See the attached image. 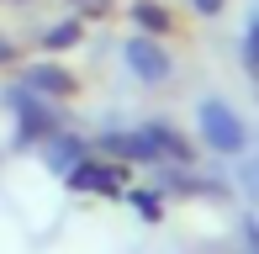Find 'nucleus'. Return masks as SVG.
<instances>
[{
    "label": "nucleus",
    "instance_id": "1",
    "mask_svg": "<svg viewBox=\"0 0 259 254\" xmlns=\"http://www.w3.org/2000/svg\"><path fill=\"white\" fill-rule=\"evenodd\" d=\"M201 138L206 148H217V154H243L249 148V127H243V117L228 106V101H201Z\"/></svg>",
    "mask_w": 259,
    "mask_h": 254
},
{
    "label": "nucleus",
    "instance_id": "2",
    "mask_svg": "<svg viewBox=\"0 0 259 254\" xmlns=\"http://www.w3.org/2000/svg\"><path fill=\"white\" fill-rule=\"evenodd\" d=\"M127 69H133L143 85H159V79L169 74V59H164L154 43H127Z\"/></svg>",
    "mask_w": 259,
    "mask_h": 254
},
{
    "label": "nucleus",
    "instance_id": "3",
    "mask_svg": "<svg viewBox=\"0 0 259 254\" xmlns=\"http://www.w3.org/2000/svg\"><path fill=\"white\" fill-rule=\"evenodd\" d=\"M27 85H42V90H69V79L58 74V69H48V64H42V69H32V74H27Z\"/></svg>",
    "mask_w": 259,
    "mask_h": 254
},
{
    "label": "nucleus",
    "instance_id": "4",
    "mask_svg": "<svg viewBox=\"0 0 259 254\" xmlns=\"http://www.w3.org/2000/svg\"><path fill=\"white\" fill-rule=\"evenodd\" d=\"M243 186H249V196H259V154L243 164Z\"/></svg>",
    "mask_w": 259,
    "mask_h": 254
},
{
    "label": "nucleus",
    "instance_id": "5",
    "mask_svg": "<svg viewBox=\"0 0 259 254\" xmlns=\"http://www.w3.org/2000/svg\"><path fill=\"white\" fill-rule=\"evenodd\" d=\"M217 6H222V0H196V11H206V16H211Z\"/></svg>",
    "mask_w": 259,
    "mask_h": 254
}]
</instances>
